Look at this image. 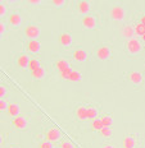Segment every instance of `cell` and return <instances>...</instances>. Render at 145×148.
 Returning a JSON list of instances; mask_svg holds the SVG:
<instances>
[{
  "label": "cell",
  "instance_id": "1",
  "mask_svg": "<svg viewBox=\"0 0 145 148\" xmlns=\"http://www.w3.org/2000/svg\"><path fill=\"white\" fill-rule=\"evenodd\" d=\"M144 44L141 42V40L139 37H134L126 41V50L130 55H137L143 51Z\"/></svg>",
  "mask_w": 145,
  "mask_h": 148
},
{
  "label": "cell",
  "instance_id": "2",
  "mask_svg": "<svg viewBox=\"0 0 145 148\" xmlns=\"http://www.w3.org/2000/svg\"><path fill=\"white\" fill-rule=\"evenodd\" d=\"M126 9L121 7V5H114V7L110 8L109 10V18L116 22H121L126 18Z\"/></svg>",
  "mask_w": 145,
  "mask_h": 148
},
{
  "label": "cell",
  "instance_id": "3",
  "mask_svg": "<svg viewBox=\"0 0 145 148\" xmlns=\"http://www.w3.org/2000/svg\"><path fill=\"white\" fill-rule=\"evenodd\" d=\"M62 138H63V134H62L60 129L57 128V126H50V128L46 130V133H45V139L51 142V143L60 142Z\"/></svg>",
  "mask_w": 145,
  "mask_h": 148
},
{
  "label": "cell",
  "instance_id": "4",
  "mask_svg": "<svg viewBox=\"0 0 145 148\" xmlns=\"http://www.w3.org/2000/svg\"><path fill=\"white\" fill-rule=\"evenodd\" d=\"M40 33H41V31H40V27L37 24L32 23L24 27V36L28 40H37L40 37Z\"/></svg>",
  "mask_w": 145,
  "mask_h": 148
},
{
  "label": "cell",
  "instance_id": "5",
  "mask_svg": "<svg viewBox=\"0 0 145 148\" xmlns=\"http://www.w3.org/2000/svg\"><path fill=\"white\" fill-rule=\"evenodd\" d=\"M27 124H28V119L23 114H21V115L12 119V125H13V128L15 130H24L27 128Z\"/></svg>",
  "mask_w": 145,
  "mask_h": 148
},
{
  "label": "cell",
  "instance_id": "6",
  "mask_svg": "<svg viewBox=\"0 0 145 148\" xmlns=\"http://www.w3.org/2000/svg\"><path fill=\"white\" fill-rule=\"evenodd\" d=\"M81 24L85 29L87 31H92L96 28L98 26V22H96V17L95 15H91V14H87V15H84L81 19Z\"/></svg>",
  "mask_w": 145,
  "mask_h": 148
},
{
  "label": "cell",
  "instance_id": "7",
  "mask_svg": "<svg viewBox=\"0 0 145 148\" xmlns=\"http://www.w3.org/2000/svg\"><path fill=\"white\" fill-rule=\"evenodd\" d=\"M110 55H112V52H110L109 46H107V45H100L99 47L95 50V56H96V59L100 60V61L108 60L110 58Z\"/></svg>",
  "mask_w": 145,
  "mask_h": 148
},
{
  "label": "cell",
  "instance_id": "8",
  "mask_svg": "<svg viewBox=\"0 0 145 148\" xmlns=\"http://www.w3.org/2000/svg\"><path fill=\"white\" fill-rule=\"evenodd\" d=\"M139 144V137L137 134H130L126 135L122 140V148H136Z\"/></svg>",
  "mask_w": 145,
  "mask_h": 148
},
{
  "label": "cell",
  "instance_id": "9",
  "mask_svg": "<svg viewBox=\"0 0 145 148\" xmlns=\"http://www.w3.org/2000/svg\"><path fill=\"white\" fill-rule=\"evenodd\" d=\"M41 50V42L39 40H28L26 42V51L28 54H39Z\"/></svg>",
  "mask_w": 145,
  "mask_h": 148
},
{
  "label": "cell",
  "instance_id": "10",
  "mask_svg": "<svg viewBox=\"0 0 145 148\" xmlns=\"http://www.w3.org/2000/svg\"><path fill=\"white\" fill-rule=\"evenodd\" d=\"M127 79L130 81L131 84L134 86H140L144 81V75L141 72H137V70H132L127 74Z\"/></svg>",
  "mask_w": 145,
  "mask_h": 148
},
{
  "label": "cell",
  "instance_id": "11",
  "mask_svg": "<svg viewBox=\"0 0 145 148\" xmlns=\"http://www.w3.org/2000/svg\"><path fill=\"white\" fill-rule=\"evenodd\" d=\"M72 59L77 61V63H85L87 60V52L82 47H77L72 52Z\"/></svg>",
  "mask_w": 145,
  "mask_h": 148
},
{
  "label": "cell",
  "instance_id": "12",
  "mask_svg": "<svg viewBox=\"0 0 145 148\" xmlns=\"http://www.w3.org/2000/svg\"><path fill=\"white\" fill-rule=\"evenodd\" d=\"M58 41H59L60 46H63V47H69V46L72 45V42H73V37H72V35H71L69 32H62L59 35Z\"/></svg>",
  "mask_w": 145,
  "mask_h": 148
},
{
  "label": "cell",
  "instance_id": "13",
  "mask_svg": "<svg viewBox=\"0 0 145 148\" xmlns=\"http://www.w3.org/2000/svg\"><path fill=\"white\" fill-rule=\"evenodd\" d=\"M121 36L126 40H130L135 37V31H134V24H125L121 28Z\"/></svg>",
  "mask_w": 145,
  "mask_h": 148
},
{
  "label": "cell",
  "instance_id": "14",
  "mask_svg": "<svg viewBox=\"0 0 145 148\" xmlns=\"http://www.w3.org/2000/svg\"><path fill=\"white\" fill-rule=\"evenodd\" d=\"M91 10V4L86 0H82V1H78L77 3V12L84 17V15H87Z\"/></svg>",
  "mask_w": 145,
  "mask_h": 148
},
{
  "label": "cell",
  "instance_id": "15",
  "mask_svg": "<svg viewBox=\"0 0 145 148\" xmlns=\"http://www.w3.org/2000/svg\"><path fill=\"white\" fill-rule=\"evenodd\" d=\"M31 58L28 56L27 54H19L17 56V60H15V63H17V66L19 68V69H27L28 68V61H30Z\"/></svg>",
  "mask_w": 145,
  "mask_h": 148
},
{
  "label": "cell",
  "instance_id": "16",
  "mask_svg": "<svg viewBox=\"0 0 145 148\" xmlns=\"http://www.w3.org/2000/svg\"><path fill=\"white\" fill-rule=\"evenodd\" d=\"M75 116L78 121H87V114H86V105H80L75 110Z\"/></svg>",
  "mask_w": 145,
  "mask_h": 148
},
{
  "label": "cell",
  "instance_id": "17",
  "mask_svg": "<svg viewBox=\"0 0 145 148\" xmlns=\"http://www.w3.org/2000/svg\"><path fill=\"white\" fill-rule=\"evenodd\" d=\"M7 114L10 116L12 119L15 118V116L21 115V107L18 103L15 102H9L8 103V107H7Z\"/></svg>",
  "mask_w": 145,
  "mask_h": 148
},
{
  "label": "cell",
  "instance_id": "18",
  "mask_svg": "<svg viewBox=\"0 0 145 148\" xmlns=\"http://www.w3.org/2000/svg\"><path fill=\"white\" fill-rule=\"evenodd\" d=\"M8 23L9 26L12 27H19L21 23H22V15H21L19 13H17V12H14V13H12L10 15H9L8 18Z\"/></svg>",
  "mask_w": 145,
  "mask_h": 148
},
{
  "label": "cell",
  "instance_id": "19",
  "mask_svg": "<svg viewBox=\"0 0 145 148\" xmlns=\"http://www.w3.org/2000/svg\"><path fill=\"white\" fill-rule=\"evenodd\" d=\"M54 66H55V69L58 70V73H60V72H63V70L71 68L68 60L64 59V58H59V59H57V61L54 63Z\"/></svg>",
  "mask_w": 145,
  "mask_h": 148
},
{
  "label": "cell",
  "instance_id": "20",
  "mask_svg": "<svg viewBox=\"0 0 145 148\" xmlns=\"http://www.w3.org/2000/svg\"><path fill=\"white\" fill-rule=\"evenodd\" d=\"M86 114H87V120H94L99 115V109L92 105H87L86 106Z\"/></svg>",
  "mask_w": 145,
  "mask_h": 148
},
{
  "label": "cell",
  "instance_id": "21",
  "mask_svg": "<svg viewBox=\"0 0 145 148\" xmlns=\"http://www.w3.org/2000/svg\"><path fill=\"white\" fill-rule=\"evenodd\" d=\"M68 82H81L82 81V74L78 72L77 69H71V73H69V75H68V79H67Z\"/></svg>",
  "mask_w": 145,
  "mask_h": 148
},
{
  "label": "cell",
  "instance_id": "22",
  "mask_svg": "<svg viewBox=\"0 0 145 148\" xmlns=\"http://www.w3.org/2000/svg\"><path fill=\"white\" fill-rule=\"evenodd\" d=\"M31 77H32L35 81H41L45 77V68L44 66H39L36 70L31 72Z\"/></svg>",
  "mask_w": 145,
  "mask_h": 148
},
{
  "label": "cell",
  "instance_id": "23",
  "mask_svg": "<svg viewBox=\"0 0 145 148\" xmlns=\"http://www.w3.org/2000/svg\"><path fill=\"white\" fill-rule=\"evenodd\" d=\"M99 119H100V121H101V124H103L104 128H110L112 124H113V118L110 115H108V114L101 115Z\"/></svg>",
  "mask_w": 145,
  "mask_h": 148
},
{
  "label": "cell",
  "instance_id": "24",
  "mask_svg": "<svg viewBox=\"0 0 145 148\" xmlns=\"http://www.w3.org/2000/svg\"><path fill=\"white\" fill-rule=\"evenodd\" d=\"M134 31H135V37H141L145 35V26L144 24H141L140 22L135 23L134 24Z\"/></svg>",
  "mask_w": 145,
  "mask_h": 148
},
{
  "label": "cell",
  "instance_id": "25",
  "mask_svg": "<svg viewBox=\"0 0 145 148\" xmlns=\"http://www.w3.org/2000/svg\"><path fill=\"white\" fill-rule=\"evenodd\" d=\"M39 66H41L40 65L39 59H36V58H31L30 61H28V68H27V69H28L30 72H33V70H36Z\"/></svg>",
  "mask_w": 145,
  "mask_h": 148
},
{
  "label": "cell",
  "instance_id": "26",
  "mask_svg": "<svg viewBox=\"0 0 145 148\" xmlns=\"http://www.w3.org/2000/svg\"><path fill=\"white\" fill-rule=\"evenodd\" d=\"M103 128H104V126H103V124H101V121H100L99 118L91 120V129L94 132H100Z\"/></svg>",
  "mask_w": 145,
  "mask_h": 148
},
{
  "label": "cell",
  "instance_id": "27",
  "mask_svg": "<svg viewBox=\"0 0 145 148\" xmlns=\"http://www.w3.org/2000/svg\"><path fill=\"white\" fill-rule=\"evenodd\" d=\"M99 134L103 138H110L112 137V134H113V130H112V128H103L99 132Z\"/></svg>",
  "mask_w": 145,
  "mask_h": 148
},
{
  "label": "cell",
  "instance_id": "28",
  "mask_svg": "<svg viewBox=\"0 0 145 148\" xmlns=\"http://www.w3.org/2000/svg\"><path fill=\"white\" fill-rule=\"evenodd\" d=\"M59 148H75V144L68 139H62L59 142Z\"/></svg>",
  "mask_w": 145,
  "mask_h": 148
},
{
  "label": "cell",
  "instance_id": "29",
  "mask_svg": "<svg viewBox=\"0 0 145 148\" xmlns=\"http://www.w3.org/2000/svg\"><path fill=\"white\" fill-rule=\"evenodd\" d=\"M39 148H54V143H51V142L49 140H41L39 144Z\"/></svg>",
  "mask_w": 145,
  "mask_h": 148
},
{
  "label": "cell",
  "instance_id": "30",
  "mask_svg": "<svg viewBox=\"0 0 145 148\" xmlns=\"http://www.w3.org/2000/svg\"><path fill=\"white\" fill-rule=\"evenodd\" d=\"M71 69H72V68H68V69H66V70H63V72L59 73V77L63 79V81H67V79H68V75H69V73H71Z\"/></svg>",
  "mask_w": 145,
  "mask_h": 148
},
{
  "label": "cell",
  "instance_id": "31",
  "mask_svg": "<svg viewBox=\"0 0 145 148\" xmlns=\"http://www.w3.org/2000/svg\"><path fill=\"white\" fill-rule=\"evenodd\" d=\"M51 5L55 8L64 7V5H66V0H53V1H51Z\"/></svg>",
  "mask_w": 145,
  "mask_h": 148
},
{
  "label": "cell",
  "instance_id": "32",
  "mask_svg": "<svg viewBox=\"0 0 145 148\" xmlns=\"http://www.w3.org/2000/svg\"><path fill=\"white\" fill-rule=\"evenodd\" d=\"M7 87L3 84H0V100H4V97L7 96Z\"/></svg>",
  "mask_w": 145,
  "mask_h": 148
},
{
  "label": "cell",
  "instance_id": "33",
  "mask_svg": "<svg viewBox=\"0 0 145 148\" xmlns=\"http://www.w3.org/2000/svg\"><path fill=\"white\" fill-rule=\"evenodd\" d=\"M7 107H8V102L5 100H0V112H4L7 111Z\"/></svg>",
  "mask_w": 145,
  "mask_h": 148
},
{
  "label": "cell",
  "instance_id": "34",
  "mask_svg": "<svg viewBox=\"0 0 145 148\" xmlns=\"http://www.w3.org/2000/svg\"><path fill=\"white\" fill-rule=\"evenodd\" d=\"M7 13V5L4 3H0V17H4Z\"/></svg>",
  "mask_w": 145,
  "mask_h": 148
},
{
  "label": "cell",
  "instance_id": "35",
  "mask_svg": "<svg viewBox=\"0 0 145 148\" xmlns=\"http://www.w3.org/2000/svg\"><path fill=\"white\" fill-rule=\"evenodd\" d=\"M5 29H7V27H5V24L0 21V35H3V33L5 32Z\"/></svg>",
  "mask_w": 145,
  "mask_h": 148
},
{
  "label": "cell",
  "instance_id": "36",
  "mask_svg": "<svg viewBox=\"0 0 145 148\" xmlns=\"http://www.w3.org/2000/svg\"><path fill=\"white\" fill-rule=\"evenodd\" d=\"M28 3L30 5H39V4H41V1H40V0H28Z\"/></svg>",
  "mask_w": 145,
  "mask_h": 148
},
{
  "label": "cell",
  "instance_id": "37",
  "mask_svg": "<svg viewBox=\"0 0 145 148\" xmlns=\"http://www.w3.org/2000/svg\"><path fill=\"white\" fill-rule=\"evenodd\" d=\"M139 22H140L141 24H144V26H145V13L140 15V18H139Z\"/></svg>",
  "mask_w": 145,
  "mask_h": 148
},
{
  "label": "cell",
  "instance_id": "38",
  "mask_svg": "<svg viewBox=\"0 0 145 148\" xmlns=\"http://www.w3.org/2000/svg\"><path fill=\"white\" fill-rule=\"evenodd\" d=\"M101 148H116L114 146H112V144H105V146H103Z\"/></svg>",
  "mask_w": 145,
  "mask_h": 148
},
{
  "label": "cell",
  "instance_id": "39",
  "mask_svg": "<svg viewBox=\"0 0 145 148\" xmlns=\"http://www.w3.org/2000/svg\"><path fill=\"white\" fill-rule=\"evenodd\" d=\"M3 140H4V138H3V135L0 134V147H1V144H3Z\"/></svg>",
  "mask_w": 145,
  "mask_h": 148
},
{
  "label": "cell",
  "instance_id": "40",
  "mask_svg": "<svg viewBox=\"0 0 145 148\" xmlns=\"http://www.w3.org/2000/svg\"><path fill=\"white\" fill-rule=\"evenodd\" d=\"M140 40H141V42H144V44H145V35H144V36H141V37H140Z\"/></svg>",
  "mask_w": 145,
  "mask_h": 148
},
{
  "label": "cell",
  "instance_id": "41",
  "mask_svg": "<svg viewBox=\"0 0 145 148\" xmlns=\"http://www.w3.org/2000/svg\"><path fill=\"white\" fill-rule=\"evenodd\" d=\"M144 50H145V44H144Z\"/></svg>",
  "mask_w": 145,
  "mask_h": 148
},
{
  "label": "cell",
  "instance_id": "42",
  "mask_svg": "<svg viewBox=\"0 0 145 148\" xmlns=\"http://www.w3.org/2000/svg\"><path fill=\"white\" fill-rule=\"evenodd\" d=\"M0 38H1V35H0Z\"/></svg>",
  "mask_w": 145,
  "mask_h": 148
},
{
  "label": "cell",
  "instance_id": "43",
  "mask_svg": "<svg viewBox=\"0 0 145 148\" xmlns=\"http://www.w3.org/2000/svg\"><path fill=\"white\" fill-rule=\"evenodd\" d=\"M144 148H145V147H144Z\"/></svg>",
  "mask_w": 145,
  "mask_h": 148
}]
</instances>
